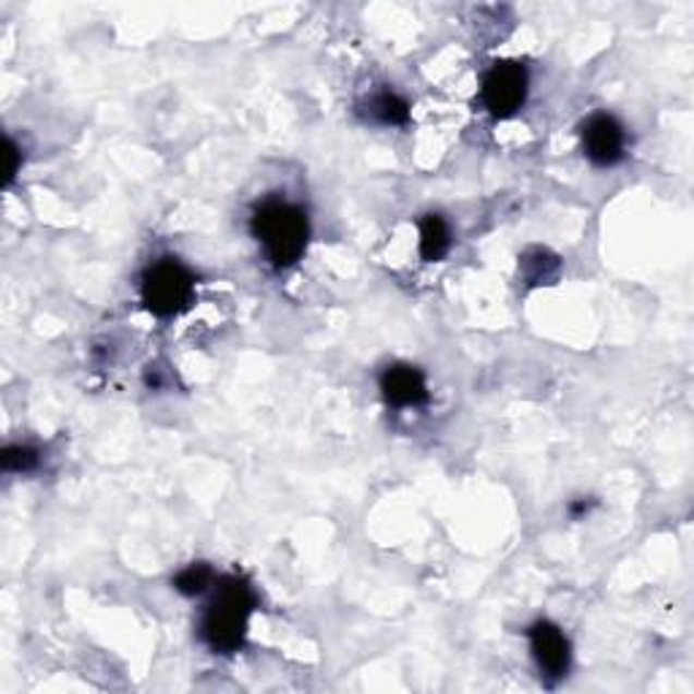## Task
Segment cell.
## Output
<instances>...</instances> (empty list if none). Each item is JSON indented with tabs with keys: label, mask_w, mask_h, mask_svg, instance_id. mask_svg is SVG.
I'll list each match as a JSON object with an SVG mask.
<instances>
[{
	"label": "cell",
	"mask_w": 694,
	"mask_h": 694,
	"mask_svg": "<svg viewBox=\"0 0 694 694\" xmlns=\"http://www.w3.org/2000/svg\"><path fill=\"white\" fill-rule=\"evenodd\" d=\"M255 610L253 586L239 575H226L215 586V597L209 602L202 621V637L218 654H233L242 648L247 637L249 613Z\"/></svg>",
	"instance_id": "obj_1"
},
{
	"label": "cell",
	"mask_w": 694,
	"mask_h": 694,
	"mask_svg": "<svg viewBox=\"0 0 694 694\" xmlns=\"http://www.w3.org/2000/svg\"><path fill=\"white\" fill-rule=\"evenodd\" d=\"M521 275L529 285H551L559 277V258L548 249H529L521 258Z\"/></svg>",
	"instance_id": "obj_9"
},
{
	"label": "cell",
	"mask_w": 694,
	"mask_h": 694,
	"mask_svg": "<svg viewBox=\"0 0 694 694\" xmlns=\"http://www.w3.org/2000/svg\"><path fill=\"white\" fill-rule=\"evenodd\" d=\"M529 646L537 668L548 681H562L570 670V641L551 621H537L529 626Z\"/></svg>",
	"instance_id": "obj_6"
},
{
	"label": "cell",
	"mask_w": 694,
	"mask_h": 694,
	"mask_svg": "<svg viewBox=\"0 0 694 694\" xmlns=\"http://www.w3.org/2000/svg\"><path fill=\"white\" fill-rule=\"evenodd\" d=\"M215 581V573L209 564H191V568L182 570L180 575L174 579V588L180 594H185V597H198V594L207 592L209 586H212Z\"/></svg>",
	"instance_id": "obj_11"
},
{
	"label": "cell",
	"mask_w": 694,
	"mask_h": 694,
	"mask_svg": "<svg viewBox=\"0 0 694 694\" xmlns=\"http://www.w3.org/2000/svg\"><path fill=\"white\" fill-rule=\"evenodd\" d=\"M142 302L158 318L180 315L193 302V275L180 260H158L142 277Z\"/></svg>",
	"instance_id": "obj_3"
},
{
	"label": "cell",
	"mask_w": 694,
	"mask_h": 694,
	"mask_svg": "<svg viewBox=\"0 0 694 694\" xmlns=\"http://www.w3.org/2000/svg\"><path fill=\"white\" fill-rule=\"evenodd\" d=\"M380 391L393 407H418L429 399L426 377L418 366L393 364L380 375Z\"/></svg>",
	"instance_id": "obj_7"
},
{
	"label": "cell",
	"mask_w": 694,
	"mask_h": 694,
	"mask_svg": "<svg viewBox=\"0 0 694 694\" xmlns=\"http://www.w3.org/2000/svg\"><path fill=\"white\" fill-rule=\"evenodd\" d=\"M526 90H529V74L521 63H497L483 80V107L488 114L508 120L524 107Z\"/></svg>",
	"instance_id": "obj_4"
},
{
	"label": "cell",
	"mask_w": 694,
	"mask_h": 694,
	"mask_svg": "<svg viewBox=\"0 0 694 694\" xmlns=\"http://www.w3.org/2000/svg\"><path fill=\"white\" fill-rule=\"evenodd\" d=\"M38 466V451L31 446H9L3 451L5 472H31Z\"/></svg>",
	"instance_id": "obj_12"
},
{
	"label": "cell",
	"mask_w": 694,
	"mask_h": 694,
	"mask_svg": "<svg viewBox=\"0 0 694 694\" xmlns=\"http://www.w3.org/2000/svg\"><path fill=\"white\" fill-rule=\"evenodd\" d=\"M594 508V499H575L573 504H570V515L573 519H583V515H588V510Z\"/></svg>",
	"instance_id": "obj_14"
},
{
	"label": "cell",
	"mask_w": 694,
	"mask_h": 694,
	"mask_svg": "<svg viewBox=\"0 0 694 694\" xmlns=\"http://www.w3.org/2000/svg\"><path fill=\"white\" fill-rule=\"evenodd\" d=\"M22 166V153L20 147L14 144V138H5V171H3V182L5 185H11V180L16 176V171H20Z\"/></svg>",
	"instance_id": "obj_13"
},
{
	"label": "cell",
	"mask_w": 694,
	"mask_h": 694,
	"mask_svg": "<svg viewBox=\"0 0 694 694\" xmlns=\"http://www.w3.org/2000/svg\"><path fill=\"white\" fill-rule=\"evenodd\" d=\"M583 153L599 169L616 166L626 153V133L621 122L610 114H594L583 122Z\"/></svg>",
	"instance_id": "obj_5"
},
{
	"label": "cell",
	"mask_w": 694,
	"mask_h": 694,
	"mask_svg": "<svg viewBox=\"0 0 694 694\" xmlns=\"http://www.w3.org/2000/svg\"><path fill=\"white\" fill-rule=\"evenodd\" d=\"M372 114L382 122V125H404L410 120V107L402 96L386 90L372 101Z\"/></svg>",
	"instance_id": "obj_10"
},
{
	"label": "cell",
	"mask_w": 694,
	"mask_h": 694,
	"mask_svg": "<svg viewBox=\"0 0 694 694\" xmlns=\"http://www.w3.org/2000/svg\"><path fill=\"white\" fill-rule=\"evenodd\" d=\"M253 236L277 269L293 266L309 242L307 212L285 202H264L253 215Z\"/></svg>",
	"instance_id": "obj_2"
},
{
	"label": "cell",
	"mask_w": 694,
	"mask_h": 694,
	"mask_svg": "<svg viewBox=\"0 0 694 694\" xmlns=\"http://www.w3.org/2000/svg\"><path fill=\"white\" fill-rule=\"evenodd\" d=\"M451 229H448V223L440 215H426V218L421 220V258L429 260V264H437V260H442L451 253Z\"/></svg>",
	"instance_id": "obj_8"
}]
</instances>
